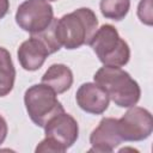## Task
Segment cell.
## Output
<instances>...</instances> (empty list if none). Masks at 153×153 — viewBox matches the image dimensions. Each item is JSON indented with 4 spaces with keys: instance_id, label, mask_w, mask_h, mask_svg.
<instances>
[{
    "instance_id": "1",
    "label": "cell",
    "mask_w": 153,
    "mask_h": 153,
    "mask_svg": "<svg viewBox=\"0 0 153 153\" xmlns=\"http://www.w3.org/2000/svg\"><path fill=\"white\" fill-rule=\"evenodd\" d=\"M97 29V16L88 7L78 8L53 22V33L56 42L68 50L88 44Z\"/></svg>"
},
{
    "instance_id": "2",
    "label": "cell",
    "mask_w": 153,
    "mask_h": 153,
    "mask_svg": "<svg viewBox=\"0 0 153 153\" xmlns=\"http://www.w3.org/2000/svg\"><path fill=\"white\" fill-rule=\"evenodd\" d=\"M93 80L108 92L109 98L120 108L134 106L140 99L141 90L137 81L121 67H100L94 73Z\"/></svg>"
},
{
    "instance_id": "3",
    "label": "cell",
    "mask_w": 153,
    "mask_h": 153,
    "mask_svg": "<svg viewBox=\"0 0 153 153\" xmlns=\"http://www.w3.org/2000/svg\"><path fill=\"white\" fill-rule=\"evenodd\" d=\"M88 45L104 66L122 67L126 66L130 59L128 43L120 37L116 27L110 24H104L97 29Z\"/></svg>"
},
{
    "instance_id": "4",
    "label": "cell",
    "mask_w": 153,
    "mask_h": 153,
    "mask_svg": "<svg viewBox=\"0 0 153 153\" xmlns=\"http://www.w3.org/2000/svg\"><path fill=\"white\" fill-rule=\"evenodd\" d=\"M24 104L31 121L43 128L56 114L65 111L56 97V92L45 84H35L24 93Z\"/></svg>"
},
{
    "instance_id": "5",
    "label": "cell",
    "mask_w": 153,
    "mask_h": 153,
    "mask_svg": "<svg viewBox=\"0 0 153 153\" xmlns=\"http://www.w3.org/2000/svg\"><path fill=\"white\" fill-rule=\"evenodd\" d=\"M60 45L56 42L53 33V24L43 32L31 35V37L24 41L17 51L18 61L20 66L29 72L39 69L50 54L60 50Z\"/></svg>"
},
{
    "instance_id": "6",
    "label": "cell",
    "mask_w": 153,
    "mask_h": 153,
    "mask_svg": "<svg viewBox=\"0 0 153 153\" xmlns=\"http://www.w3.org/2000/svg\"><path fill=\"white\" fill-rule=\"evenodd\" d=\"M54 22V11L44 0H25L16 12V23L30 35L45 31Z\"/></svg>"
},
{
    "instance_id": "7",
    "label": "cell",
    "mask_w": 153,
    "mask_h": 153,
    "mask_svg": "<svg viewBox=\"0 0 153 153\" xmlns=\"http://www.w3.org/2000/svg\"><path fill=\"white\" fill-rule=\"evenodd\" d=\"M117 126L122 141H143L153 131V117L147 109L134 105L117 120Z\"/></svg>"
},
{
    "instance_id": "8",
    "label": "cell",
    "mask_w": 153,
    "mask_h": 153,
    "mask_svg": "<svg viewBox=\"0 0 153 153\" xmlns=\"http://www.w3.org/2000/svg\"><path fill=\"white\" fill-rule=\"evenodd\" d=\"M45 137L55 141L63 152L72 147L79 137V126L76 120L66 111L53 116L43 127Z\"/></svg>"
},
{
    "instance_id": "9",
    "label": "cell",
    "mask_w": 153,
    "mask_h": 153,
    "mask_svg": "<svg viewBox=\"0 0 153 153\" xmlns=\"http://www.w3.org/2000/svg\"><path fill=\"white\" fill-rule=\"evenodd\" d=\"M121 142L122 137L118 131L117 118L104 117L90 135L91 148L88 151L97 153H110Z\"/></svg>"
},
{
    "instance_id": "10",
    "label": "cell",
    "mask_w": 153,
    "mask_h": 153,
    "mask_svg": "<svg viewBox=\"0 0 153 153\" xmlns=\"http://www.w3.org/2000/svg\"><path fill=\"white\" fill-rule=\"evenodd\" d=\"M78 106L87 114L102 115L109 108L108 92L96 82H84L75 93Z\"/></svg>"
},
{
    "instance_id": "11",
    "label": "cell",
    "mask_w": 153,
    "mask_h": 153,
    "mask_svg": "<svg viewBox=\"0 0 153 153\" xmlns=\"http://www.w3.org/2000/svg\"><path fill=\"white\" fill-rule=\"evenodd\" d=\"M41 82L51 87L56 94H60L72 87L73 73L68 66L63 63H54L45 71Z\"/></svg>"
},
{
    "instance_id": "12",
    "label": "cell",
    "mask_w": 153,
    "mask_h": 153,
    "mask_svg": "<svg viewBox=\"0 0 153 153\" xmlns=\"http://www.w3.org/2000/svg\"><path fill=\"white\" fill-rule=\"evenodd\" d=\"M16 68L7 49L0 47V97L7 96L14 86Z\"/></svg>"
},
{
    "instance_id": "13",
    "label": "cell",
    "mask_w": 153,
    "mask_h": 153,
    "mask_svg": "<svg viewBox=\"0 0 153 153\" xmlns=\"http://www.w3.org/2000/svg\"><path fill=\"white\" fill-rule=\"evenodd\" d=\"M99 8L106 19L120 22L128 14L130 0H100Z\"/></svg>"
},
{
    "instance_id": "14",
    "label": "cell",
    "mask_w": 153,
    "mask_h": 153,
    "mask_svg": "<svg viewBox=\"0 0 153 153\" xmlns=\"http://www.w3.org/2000/svg\"><path fill=\"white\" fill-rule=\"evenodd\" d=\"M137 17L141 23L151 26L153 24L152 0H140L137 6Z\"/></svg>"
},
{
    "instance_id": "15",
    "label": "cell",
    "mask_w": 153,
    "mask_h": 153,
    "mask_svg": "<svg viewBox=\"0 0 153 153\" xmlns=\"http://www.w3.org/2000/svg\"><path fill=\"white\" fill-rule=\"evenodd\" d=\"M36 153H41V152H53V153H63L62 148L51 139L45 137L44 140H42L37 147L35 148Z\"/></svg>"
},
{
    "instance_id": "16",
    "label": "cell",
    "mask_w": 153,
    "mask_h": 153,
    "mask_svg": "<svg viewBox=\"0 0 153 153\" xmlns=\"http://www.w3.org/2000/svg\"><path fill=\"white\" fill-rule=\"evenodd\" d=\"M7 131H8V127H7V122L6 120L0 115V145L4 143L6 136H7Z\"/></svg>"
},
{
    "instance_id": "17",
    "label": "cell",
    "mask_w": 153,
    "mask_h": 153,
    "mask_svg": "<svg viewBox=\"0 0 153 153\" xmlns=\"http://www.w3.org/2000/svg\"><path fill=\"white\" fill-rule=\"evenodd\" d=\"M10 10V0H0V20L8 13Z\"/></svg>"
},
{
    "instance_id": "18",
    "label": "cell",
    "mask_w": 153,
    "mask_h": 153,
    "mask_svg": "<svg viewBox=\"0 0 153 153\" xmlns=\"http://www.w3.org/2000/svg\"><path fill=\"white\" fill-rule=\"evenodd\" d=\"M44 1H47V2H50V1H56V0H44Z\"/></svg>"
}]
</instances>
